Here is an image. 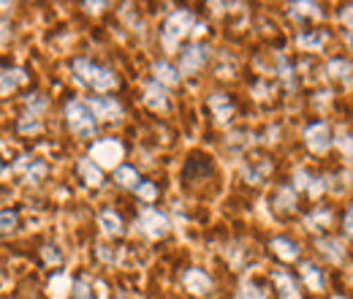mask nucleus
Listing matches in <instances>:
<instances>
[{
	"label": "nucleus",
	"instance_id": "nucleus-1",
	"mask_svg": "<svg viewBox=\"0 0 353 299\" xmlns=\"http://www.w3.org/2000/svg\"><path fill=\"white\" fill-rule=\"evenodd\" d=\"M74 74H77V79H79L82 85L92 87V90H98V93H106V90H112V87L117 85V77H114L109 68L95 66V63H90V60H74Z\"/></svg>",
	"mask_w": 353,
	"mask_h": 299
},
{
	"label": "nucleus",
	"instance_id": "nucleus-2",
	"mask_svg": "<svg viewBox=\"0 0 353 299\" xmlns=\"http://www.w3.org/2000/svg\"><path fill=\"white\" fill-rule=\"evenodd\" d=\"M65 117H68V126L71 131L79 136V139H92L95 131H98V123H95V115L88 104L82 101H68L65 104Z\"/></svg>",
	"mask_w": 353,
	"mask_h": 299
},
{
	"label": "nucleus",
	"instance_id": "nucleus-3",
	"mask_svg": "<svg viewBox=\"0 0 353 299\" xmlns=\"http://www.w3.org/2000/svg\"><path fill=\"white\" fill-rule=\"evenodd\" d=\"M190 28H193V14L190 11H174L169 19H166V25H163V33H161V39H163V46L172 52L179 39L182 36H188L190 33Z\"/></svg>",
	"mask_w": 353,
	"mask_h": 299
},
{
	"label": "nucleus",
	"instance_id": "nucleus-4",
	"mask_svg": "<svg viewBox=\"0 0 353 299\" xmlns=\"http://www.w3.org/2000/svg\"><path fill=\"white\" fill-rule=\"evenodd\" d=\"M136 226H139L141 234H147V237H152V240H161V237L169 234V218L161 215L158 210H152V207L141 210L139 220H136Z\"/></svg>",
	"mask_w": 353,
	"mask_h": 299
},
{
	"label": "nucleus",
	"instance_id": "nucleus-5",
	"mask_svg": "<svg viewBox=\"0 0 353 299\" xmlns=\"http://www.w3.org/2000/svg\"><path fill=\"white\" fill-rule=\"evenodd\" d=\"M207 57H210V49L207 46H201V44H193V46H188L185 52H182V57H179V74H196V71H201L204 68V63H207Z\"/></svg>",
	"mask_w": 353,
	"mask_h": 299
},
{
	"label": "nucleus",
	"instance_id": "nucleus-6",
	"mask_svg": "<svg viewBox=\"0 0 353 299\" xmlns=\"http://www.w3.org/2000/svg\"><path fill=\"white\" fill-rule=\"evenodd\" d=\"M90 109L101 120H120L123 117V106L117 104V98H109V95H92Z\"/></svg>",
	"mask_w": 353,
	"mask_h": 299
},
{
	"label": "nucleus",
	"instance_id": "nucleus-7",
	"mask_svg": "<svg viewBox=\"0 0 353 299\" xmlns=\"http://www.w3.org/2000/svg\"><path fill=\"white\" fill-rule=\"evenodd\" d=\"M305 142L312 153L323 155L329 147H332V133H329V126L326 123H312L307 131H305Z\"/></svg>",
	"mask_w": 353,
	"mask_h": 299
},
{
	"label": "nucleus",
	"instance_id": "nucleus-8",
	"mask_svg": "<svg viewBox=\"0 0 353 299\" xmlns=\"http://www.w3.org/2000/svg\"><path fill=\"white\" fill-rule=\"evenodd\" d=\"M144 104L152 109V112H166L169 109V93L161 82H152V85L144 87Z\"/></svg>",
	"mask_w": 353,
	"mask_h": 299
},
{
	"label": "nucleus",
	"instance_id": "nucleus-9",
	"mask_svg": "<svg viewBox=\"0 0 353 299\" xmlns=\"http://www.w3.org/2000/svg\"><path fill=\"white\" fill-rule=\"evenodd\" d=\"M182 283H185V289H188L190 294H207V291H212V280H210V275L201 272V269H188V272L182 275Z\"/></svg>",
	"mask_w": 353,
	"mask_h": 299
},
{
	"label": "nucleus",
	"instance_id": "nucleus-10",
	"mask_svg": "<svg viewBox=\"0 0 353 299\" xmlns=\"http://www.w3.org/2000/svg\"><path fill=\"white\" fill-rule=\"evenodd\" d=\"M17 171L22 174V180L25 182H39V180H44L46 177V164L44 161H33V158H19V164H17Z\"/></svg>",
	"mask_w": 353,
	"mask_h": 299
},
{
	"label": "nucleus",
	"instance_id": "nucleus-11",
	"mask_svg": "<svg viewBox=\"0 0 353 299\" xmlns=\"http://www.w3.org/2000/svg\"><path fill=\"white\" fill-rule=\"evenodd\" d=\"M294 188H296V191H307L312 199H318V196L326 191L323 180H321V177H318V180L310 177L307 171H296V174H294Z\"/></svg>",
	"mask_w": 353,
	"mask_h": 299
},
{
	"label": "nucleus",
	"instance_id": "nucleus-12",
	"mask_svg": "<svg viewBox=\"0 0 353 299\" xmlns=\"http://www.w3.org/2000/svg\"><path fill=\"white\" fill-rule=\"evenodd\" d=\"M25 79H28V74H25L22 68H8V71H3V74H0V95L14 93L19 85H25Z\"/></svg>",
	"mask_w": 353,
	"mask_h": 299
},
{
	"label": "nucleus",
	"instance_id": "nucleus-13",
	"mask_svg": "<svg viewBox=\"0 0 353 299\" xmlns=\"http://www.w3.org/2000/svg\"><path fill=\"white\" fill-rule=\"evenodd\" d=\"M120 144L117 142H101V144H95V150H92V155L101 161V164H106V166H112V164H117V158H120Z\"/></svg>",
	"mask_w": 353,
	"mask_h": 299
},
{
	"label": "nucleus",
	"instance_id": "nucleus-14",
	"mask_svg": "<svg viewBox=\"0 0 353 299\" xmlns=\"http://www.w3.org/2000/svg\"><path fill=\"white\" fill-rule=\"evenodd\" d=\"M210 109L215 112V117L221 120V123H228L231 120V115H234V104L223 95V93H215V95H210Z\"/></svg>",
	"mask_w": 353,
	"mask_h": 299
},
{
	"label": "nucleus",
	"instance_id": "nucleus-15",
	"mask_svg": "<svg viewBox=\"0 0 353 299\" xmlns=\"http://www.w3.org/2000/svg\"><path fill=\"white\" fill-rule=\"evenodd\" d=\"M318 251L334 264L345 261V245L340 240H318Z\"/></svg>",
	"mask_w": 353,
	"mask_h": 299
},
{
	"label": "nucleus",
	"instance_id": "nucleus-16",
	"mask_svg": "<svg viewBox=\"0 0 353 299\" xmlns=\"http://www.w3.org/2000/svg\"><path fill=\"white\" fill-rule=\"evenodd\" d=\"M101 229H103V234H109V237H120V234H123V220H120V215L112 213V210L101 213Z\"/></svg>",
	"mask_w": 353,
	"mask_h": 299
},
{
	"label": "nucleus",
	"instance_id": "nucleus-17",
	"mask_svg": "<svg viewBox=\"0 0 353 299\" xmlns=\"http://www.w3.org/2000/svg\"><path fill=\"white\" fill-rule=\"evenodd\" d=\"M79 174L85 177V182H88V185H95V188H98V185H103V174H101V169H98L90 158H82V161H79Z\"/></svg>",
	"mask_w": 353,
	"mask_h": 299
},
{
	"label": "nucleus",
	"instance_id": "nucleus-18",
	"mask_svg": "<svg viewBox=\"0 0 353 299\" xmlns=\"http://www.w3.org/2000/svg\"><path fill=\"white\" fill-rule=\"evenodd\" d=\"M114 180H117V185H123V188H139V185H141L139 171L133 169V166H117V169H114Z\"/></svg>",
	"mask_w": 353,
	"mask_h": 299
},
{
	"label": "nucleus",
	"instance_id": "nucleus-19",
	"mask_svg": "<svg viewBox=\"0 0 353 299\" xmlns=\"http://www.w3.org/2000/svg\"><path fill=\"white\" fill-rule=\"evenodd\" d=\"M274 283L280 286V297L283 299H302L299 291H296V283H294L285 272H274Z\"/></svg>",
	"mask_w": 353,
	"mask_h": 299
},
{
	"label": "nucleus",
	"instance_id": "nucleus-20",
	"mask_svg": "<svg viewBox=\"0 0 353 299\" xmlns=\"http://www.w3.org/2000/svg\"><path fill=\"white\" fill-rule=\"evenodd\" d=\"M272 248H274V253H277V256L285 258V261H294V258L299 256V248H296L291 240H283V237L272 240Z\"/></svg>",
	"mask_w": 353,
	"mask_h": 299
},
{
	"label": "nucleus",
	"instance_id": "nucleus-21",
	"mask_svg": "<svg viewBox=\"0 0 353 299\" xmlns=\"http://www.w3.org/2000/svg\"><path fill=\"white\" fill-rule=\"evenodd\" d=\"M302 278L307 280V286L312 289V291H323V286H326V280H323L321 269H315L312 264H305V267H302Z\"/></svg>",
	"mask_w": 353,
	"mask_h": 299
},
{
	"label": "nucleus",
	"instance_id": "nucleus-22",
	"mask_svg": "<svg viewBox=\"0 0 353 299\" xmlns=\"http://www.w3.org/2000/svg\"><path fill=\"white\" fill-rule=\"evenodd\" d=\"M155 77L161 79V82H166V85H176L179 82V71H174L169 63H155Z\"/></svg>",
	"mask_w": 353,
	"mask_h": 299
},
{
	"label": "nucleus",
	"instance_id": "nucleus-23",
	"mask_svg": "<svg viewBox=\"0 0 353 299\" xmlns=\"http://www.w3.org/2000/svg\"><path fill=\"white\" fill-rule=\"evenodd\" d=\"M326 39H329V36H326L323 30H321V33L315 30V33H302L296 41H299V46H305V49H321V46L326 44Z\"/></svg>",
	"mask_w": 353,
	"mask_h": 299
},
{
	"label": "nucleus",
	"instance_id": "nucleus-24",
	"mask_svg": "<svg viewBox=\"0 0 353 299\" xmlns=\"http://www.w3.org/2000/svg\"><path fill=\"white\" fill-rule=\"evenodd\" d=\"M17 223H19L17 210H0V237L3 234H11L17 229Z\"/></svg>",
	"mask_w": 353,
	"mask_h": 299
},
{
	"label": "nucleus",
	"instance_id": "nucleus-25",
	"mask_svg": "<svg viewBox=\"0 0 353 299\" xmlns=\"http://www.w3.org/2000/svg\"><path fill=\"white\" fill-rule=\"evenodd\" d=\"M294 204H296V199H294V191H291V188H283V191L277 193V199H274V207H277L280 213H291Z\"/></svg>",
	"mask_w": 353,
	"mask_h": 299
},
{
	"label": "nucleus",
	"instance_id": "nucleus-26",
	"mask_svg": "<svg viewBox=\"0 0 353 299\" xmlns=\"http://www.w3.org/2000/svg\"><path fill=\"white\" fill-rule=\"evenodd\" d=\"M291 17L302 19V17H321V6L315 3H294L291 6Z\"/></svg>",
	"mask_w": 353,
	"mask_h": 299
},
{
	"label": "nucleus",
	"instance_id": "nucleus-27",
	"mask_svg": "<svg viewBox=\"0 0 353 299\" xmlns=\"http://www.w3.org/2000/svg\"><path fill=\"white\" fill-rule=\"evenodd\" d=\"M25 104H28V115H33V117H39V115H41V112H44V109H46V104H49V101H46V98H44V95H41V93H30Z\"/></svg>",
	"mask_w": 353,
	"mask_h": 299
},
{
	"label": "nucleus",
	"instance_id": "nucleus-28",
	"mask_svg": "<svg viewBox=\"0 0 353 299\" xmlns=\"http://www.w3.org/2000/svg\"><path fill=\"white\" fill-rule=\"evenodd\" d=\"M348 74H351V63H348V60H332V63H329V77H334V79H348Z\"/></svg>",
	"mask_w": 353,
	"mask_h": 299
},
{
	"label": "nucleus",
	"instance_id": "nucleus-29",
	"mask_svg": "<svg viewBox=\"0 0 353 299\" xmlns=\"http://www.w3.org/2000/svg\"><path fill=\"white\" fill-rule=\"evenodd\" d=\"M17 128H19V133H39V131H41V120L33 117V115H25V117L17 123Z\"/></svg>",
	"mask_w": 353,
	"mask_h": 299
},
{
	"label": "nucleus",
	"instance_id": "nucleus-30",
	"mask_svg": "<svg viewBox=\"0 0 353 299\" xmlns=\"http://www.w3.org/2000/svg\"><path fill=\"white\" fill-rule=\"evenodd\" d=\"M74 299H95V291L90 289L88 280H77L74 283Z\"/></svg>",
	"mask_w": 353,
	"mask_h": 299
},
{
	"label": "nucleus",
	"instance_id": "nucleus-31",
	"mask_svg": "<svg viewBox=\"0 0 353 299\" xmlns=\"http://www.w3.org/2000/svg\"><path fill=\"white\" fill-rule=\"evenodd\" d=\"M239 297H242V299H266V294L259 289V286L245 283V286H242V291H239Z\"/></svg>",
	"mask_w": 353,
	"mask_h": 299
},
{
	"label": "nucleus",
	"instance_id": "nucleus-32",
	"mask_svg": "<svg viewBox=\"0 0 353 299\" xmlns=\"http://www.w3.org/2000/svg\"><path fill=\"white\" fill-rule=\"evenodd\" d=\"M41 256H44L46 264H60V261H63V253H60L54 245H44V248H41Z\"/></svg>",
	"mask_w": 353,
	"mask_h": 299
},
{
	"label": "nucleus",
	"instance_id": "nucleus-33",
	"mask_svg": "<svg viewBox=\"0 0 353 299\" xmlns=\"http://www.w3.org/2000/svg\"><path fill=\"white\" fill-rule=\"evenodd\" d=\"M136 193H139L144 202H152V199L158 196V191H155V185H152V182H141V185L136 188Z\"/></svg>",
	"mask_w": 353,
	"mask_h": 299
},
{
	"label": "nucleus",
	"instance_id": "nucleus-34",
	"mask_svg": "<svg viewBox=\"0 0 353 299\" xmlns=\"http://www.w3.org/2000/svg\"><path fill=\"white\" fill-rule=\"evenodd\" d=\"M280 77L285 79L288 90H294V87H296V82H294V71H291V66H288L285 60H280Z\"/></svg>",
	"mask_w": 353,
	"mask_h": 299
},
{
	"label": "nucleus",
	"instance_id": "nucleus-35",
	"mask_svg": "<svg viewBox=\"0 0 353 299\" xmlns=\"http://www.w3.org/2000/svg\"><path fill=\"white\" fill-rule=\"evenodd\" d=\"M337 144H340L348 155H353V136H348L345 131H340V133H337Z\"/></svg>",
	"mask_w": 353,
	"mask_h": 299
},
{
	"label": "nucleus",
	"instance_id": "nucleus-36",
	"mask_svg": "<svg viewBox=\"0 0 353 299\" xmlns=\"http://www.w3.org/2000/svg\"><path fill=\"white\" fill-rule=\"evenodd\" d=\"M345 231L353 237V207L348 210V215H345Z\"/></svg>",
	"mask_w": 353,
	"mask_h": 299
},
{
	"label": "nucleus",
	"instance_id": "nucleus-37",
	"mask_svg": "<svg viewBox=\"0 0 353 299\" xmlns=\"http://www.w3.org/2000/svg\"><path fill=\"white\" fill-rule=\"evenodd\" d=\"M85 8L88 11H101V8H106V3H85Z\"/></svg>",
	"mask_w": 353,
	"mask_h": 299
},
{
	"label": "nucleus",
	"instance_id": "nucleus-38",
	"mask_svg": "<svg viewBox=\"0 0 353 299\" xmlns=\"http://www.w3.org/2000/svg\"><path fill=\"white\" fill-rule=\"evenodd\" d=\"M114 299H125V297H123V294H117V297H114Z\"/></svg>",
	"mask_w": 353,
	"mask_h": 299
},
{
	"label": "nucleus",
	"instance_id": "nucleus-39",
	"mask_svg": "<svg viewBox=\"0 0 353 299\" xmlns=\"http://www.w3.org/2000/svg\"><path fill=\"white\" fill-rule=\"evenodd\" d=\"M348 41H351V44H353V36H348Z\"/></svg>",
	"mask_w": 353,
	"mask_h": 299
}]
</instances>
